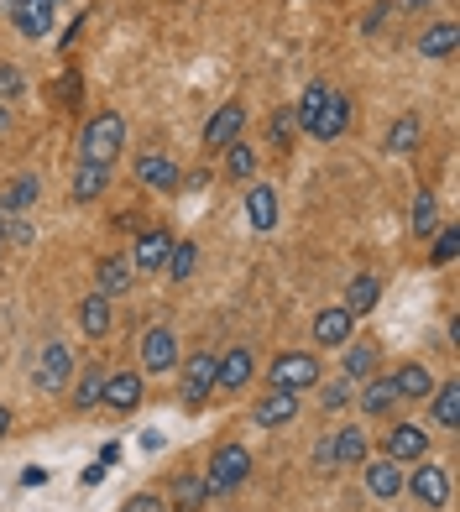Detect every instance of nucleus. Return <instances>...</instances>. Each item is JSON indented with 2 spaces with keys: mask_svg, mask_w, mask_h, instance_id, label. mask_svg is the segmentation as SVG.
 Masks as SVG:
<instances>
[{
  "mask_svg": "<svg viewBox=\"0 0 460 512\" xmlns=\"http://www.w3.org/2000/svg\"><path fill=\"white\" fill-rule=\"evenodd\" d=\"M6 434H11V408L0 403V439H6Z\"/></svg>",
  "mask_w": 460,
  "mask_h": 512,
  "instance_id": "3c124183",
  "label": "nucleus"
},
{
  "mask_svg": "<svg viewBox=\"0 0 460 512\" xmlns=\"http://www.w3.org/2000/svg\"><path fill=\"white\" fill-rule=\"evenodd\" d=\"M377 304H382V277H377V272H361V277H351V283H345V293H340V309L351 314V319L372 314Z\"/></svg>",
  "mask_w": 460,
  "mask_h": 512,
  "instance_id": "6ab92c4d",
  "label": "nucleus"
},
{
  "mask_svg": "<svg viewBox=\"0 0 460 512\" xmlns=\"http://www.w3.org/2000/svg\"><path fill=\"white\" fill-rule=\"evenodd\" d=\"M105 189H110V168H100V162H79L74 183H68V199H74V204H95Z\"/></svg>",
  "mask_w": 460,
  "mask_h": 512,
  "instance_id": "bb28decb",
  "label": "nucleus"
},
{
  "mask_svg": "<svg viewBox=\"0 0 460 512\" xmlns=\"http://www.w3.org/2000/svg\"><path fill=\"white\" fill-rule=\"evenodd\" d=\"M330 445V465H366V429L361 424H340Z\"/></svg>",
  "mask_w": 460,
  "mask_h": 512,
  "instance_id": "393cba45",
  "label": "nucleus"
},
{
  "mask_svg": "<svg viewBox=\"0 0 460 512\" xmlns=\"http://www.w3.org/2000/svg\"><path fill=\"white\" fill-rule=\"evenodd\" d=\"M168 251H173V230H168V225H147V230H136L131 267H136V272H163Z\"/></svg>",
  "mask_w": 460,
  "mask_h": 512,
  "instance_id": "6e6552de",
  "label": "nucleus"
},
{
  "mask_svg": "<svg viewBox=\"0 0 460 512\" xmlns=\"http://www.w3.org/2000/svg\"><path fill=\"white\" fill-rule=\"evenodd\" d=\"M136 277H142V272L131 267V256H121V251H115V256H100L95 283H100V293H105V298H121V293H131V288H136Z\"/></svg>",
  "mask_w": 460,
  "mask_h": 512,
  "instance_id": "aec40b11",
  "label": "nucleus"
},
{
  "mask_svg": "<svg viewBox=\"0 0 460 512\" xmlns=\"http://www.w3.org/2000/svg\"><path fill=\"white\" fill-rule=\"evenodd\" d=\"M168 502H173V512H199L204 502V481L194 476V471H183V476H173V486H168Z\"/></svg>",
  "mask_w": 460,
  "mask_h": 512,
  "instance_id": "473e14b6",
  "label": "nucleus"
},
{
  "mask_svg": "<svg viewBox=\"0 0 460 512\" xmlns=\"http://www.w3.org/2000/svg\"><path fill=\"white\" fill-rule=\"evenodd\" d=\"M434 0H393V11H429Z\"/></svg>",
  "mask_w": 460,
  "mask_h": 512,
  "instance_id": "de8ad7c7",
  "label": "nucleus"
},
{
  "mask_svg": "<svg viewBox=\"0 0 460 512\" xmlns=\"http://www.w3.org/2000/svg\"><path fill=\"white\" fill-rule=\"evenodd\" d=\"M16 11V0H0V16H11Z\"/></svg>",
  "mask_w": 460,
  "mask_h": 512,
  "instance_id": "864d4df0",
  "label": "nucleus"
},
{
  "mask_svg": "<svg viewBox=\"0 0 460 512\" xmlns=\"http://www.w3.org/2000/svg\"><path fill=\"white\" fill-rule=\"evenodd\" d=\"M11 21H16V32H21V37L42 42V37L53 32V21H58V0H16Z\"/></svg>",
  "mask_w": 460,
  "mask_h": 512,
  "instance_id": "dca6fc26",
  "label": "nucleus"
},
{
  "mask_svg": "<svg viewBox=\"0 0 460 512\" xmlns=\"http://www.w3.org/2000/svg\"><path fill=\"white\" fill-rule=\"evenodd\" d=\"M424 142V121H419V115H398V121H393V131H387V152H393V157H408L413 147H419Z\"/></svg>",
  "mask_w": 460,
  "mask_h": 512,
  "instance_id": "2f4dec72",
  "label": "nucleus"
},
{
  "mask_svg": "<svg viewBox=\"0 0 460 512\" xmlns=\"http://www.w3.org/2000/svg\"><path fill=\"white\" fill-rule=\"evenodd\" d=\"M251 476V450L246 445H236V439H230V445H220L215 450V460H210V471H204L199 481H204V497H230L236 492V486Z\"/></svg>",
  "mask_w": 460,
  "mask_h": 512,
  "instance_id": "f03ea898",
  "label": "nucleus"
},
{
  "mask_svg": "<svg viewBox=\"0 0 460 512\" xmlns=\"http://www.w3.org/2000/svg\"><path fill=\"white\" fill-rule=\"evenodd\" d=\"M340 351H345L340 356V377L345 382H366V377H377V371H382V351L372 340H345Z\"/></svg>",
  "mask_w": 460,
  "mask_h": 512,
  "instance_id": "f3484780",
  "label": "nucleus"
},
{
  "mask_svg": "<svg viewBox=\"0 0 460 512\" xmlns=\"http://www.w3.org/2000/svg\"><path fill=\"white\" fill-rule=\"evenodd\" d=\"M319 382H325V366H319L314 351H283L267 366V387H283V392H309Z\"/></svg>",
  "mask_w": 460,
  "mask_h": 512,
  "instance_id": "7ed1b4c3",
  "label": "nucleus"
},
{
  "mask_svg": "<svg viewBox=\"0 0 460 512\" xmlns=\"http://www.w3.org/2000/svg\"><path fill=\"white\" fill-rule=\"evenodd\" d=\"M225 178H236V183H251V178H257V147H251L246 136L225 147Z\"/></svg>",
  "mask_w": 460,
  "mask_h": 512,
  "instance_id": "72a5a7b5",
  "label": "nucleus"
},
{
  "mask_svg": "<svg viewBox=\"0 0 460 512\" xmlns=\"http://www.w3.org/2000/svg\"><path fill=\"white\" fill-rule=\"evenodd\" d=\"M194 267H199V246H194V241H173V251H168L163 272L173 277V283H189V277H194Z\"/></svg>",
  "mask_w": 460,
  "mask_h": 512,
  "instance_id": "f704fd0d",
  "label": "nucleus"
},
{
  "mask_svg": "<svg viewBox=\"0 0 460 512\" xmlns=\"http://www.w3.org/2000/svg\"><path fill=\"white\" fill-rule=\"evenodd\" d=\"M460 48V27L455 21H429V27L419 32V53L424 58H455Z\"/></svg>",
  "mask_w": 460,
  "mask_h": 512,
  "instance_id": "c756f323",
  "label": "nucleus"
},
{
  "mask_svg": "<svg viewBox=\"0 0 460 512\" xmlns=\"http://www.w3.org/2000/svg\"><path fill=\"white\" fill-rule=\"evenodd\" d=\"M6 246H11V215H0V256H6Z\"/></svg>",
  "mask_w": 460,
  "mask_h": 512,
  "instance_id": "8fccbe9b",
  "label": "nucleus"
},
{
  "mask_svg": "<svg viewBox=\"0 0 460 512\" xmlns=\"http://www.w3.org/2000/svg\"><path fill=\"white\" fill-rule=\"evenodd\" d=\"M403 492L419 502V507H429V512L450 507V476H445V465H434L429 455L413 460V471L403 476Z\"/></svg>",
  "mask_w": 460,
  "mask_h": 512,
  "instance_id": "20e7f679",
  "label": "nucleus"
},
{
  "mask_svg": "<svg viewBox=\"0 0 460 512\" xmlns=\"http://www.w3.org/2000/svg\"><path fill=\"white\" fill-rule=\"evenodd\" d=\"M142 392H147V382H142V371H115V377H105V408L110 413H121V418H131L136 408H142Z\"/></svg>",
  "mask_w": 460,
  "mask_h": 512,
  "instance_id": "f8f14e48",
  "label": "nucleus"
},
{
  "mask_svg": "<svg viewBox=\"0 0 460 512\" xmlns=\"http://www.w3.org/2000/svg\"><path fill=\"white\" fill-rule=\"evenodd\" d=\"M345 126H351V100H345V89H330L319 115H314V126H309V136L314 142H335V136H345Z\"/></svg>",
  "mask_w": 460,
  "mask_h": 512,
  "instance_id": "ddd939ff",
  "label": "nucleus"
},
{
  "mask_svg": "<svg viewBox=\"0 0 460 512\" xmlns=\"http://www.w3.org/2000/svg\"><path fill=\"white\" fill-rule=\"evenodd\" d=\"M0 131H11V105H0Z\"/></svg>",
  "mask_w": 460,
  "mask_h": 512,
  "instance_id": "603ef678",
  "label": "nucleus"
},
{
  "mask_svg": "<svg viewBox=\"0 0 460 512\" xmlns=\"http://www.w3.org/2000/svg\"><path fill=\"white\" fill-rule=\"evenodd\" d=\"M84 21H89V16H79V21H74V27H68V32H63V53H68V48H74V42H79V32H84Z\"/></svg>",
  "mask_w": 460,
  "mask_h": 512,
  "instance_id": "49530a36",
  "label": "nucleus"
},
{
  "mask_svg": "<svg viewBox=\"0 0 460 512\" xmlns=\"http://www.w3.org/2000/svg\"><path fill=\"white\" fill-rule=\"evenodd\" d=\"M183 168L173 157H163V152H142L136 157V183H142V189H152V194H178V178Z\"/></svg>",
  "mask_w": 460,
  "mask_h": 512,
  "instance_id": "9b49d317",
  "label": "nucleus"
},
{
  "mask_svg": "<svg viewBox=\"0 0 460 512\" xmlns=\"http://www.w3.org/2000/svg\"><path fill=\"white\" fill-rule=\"evenodd\" d=\"M460 256V230L455 225H440L434 230V251H429V267H450Z\"/></svg>",
  "mask_w": 460,
  "mask_h": 512,
  "instance_id": "4c0bfd02",
  "label": "nucleus"
},
{
  "mask_svg": "<svg viewBox=\"0 0 460 512\" xmlns=\"http://www.w3.org/2000/svg\"><path fill=\"white\" fill-rule=\"evenodd\" d=\"M105 377L110 371L100 366V361H89L79 377H74V392H68V403H74V413H89V408H100V398H105Z\"/></svg>",
  "mask_w": 460,
  "mask_h": 512,
  "instance_id": "5701e85b",
  "label": "nucleus"
},
{
  "mask_svg": "<svg viewBox=\"0 0 460 512\" xmlns=\"http://www.w3.org/2000/svg\"><path fill=\"white\" fill-rule=\"evenodd\" d=\"M345 340H356V319L345 314L340 304L319 309V314H314V345H319V351H340Z\"/></svg>",
  "mask_w": 460,
  "mask_h": 512,
  "instance_id": "2eb2a0df",
  "label": "nucleus"
},
{
  "mask_svg": "<svg viewBox=\"0 0 460 512\" xmlns=\"http://www.w3.org/2000/svg\"><path fill=\"white\" fill-rule=\"evenodd\" d=\"M105 481V465H84V471H79V486H84V492H89V486H100Z\"/></svg>",
  "mask_w": 460,
  "mask_h": 512,
  "instance_id": "a18cd8bd",
  "label": "nucleus"
},
{
  "mask_svg": "<svg viewBox=\"0 0 460 512\" xmlns=\"http://www.w3.org/2000/svg\"><path fill=\"white\" fill-rule=\"evenodd\" d=\"M42 194V178L37 173H16L6 189H0V215H27Z\"/></svg>",
  "mask_w": 460,
  "mask_h": 512,
  "instance_id": "a878e982",
  "label": "nucleus"
},
{
  "mask_svg": "<svg viewBox=\"0 0 460 512\" xmlns=\"http://www.w3.org/2000/svg\"><path fill=\"white\" fill-rule=\"evenodd\" d=\"M356 403H361V413H366V418H387V413H393L403 398H398L393 377H382V371H377V377H366V382H361Z\"/></svg>",
  "mask_w": 460,
  "mask_h": 512,
  "instance_id": "412c9836",
  "label": "nucleus"
},
{
  "mask_svg": "<svg viewBox=\"0 0 460 512\" xmlns=\"http://www.w3.org/2000/svg\"><path fill=\"white\" fill-rule=\"evenodd\" d=\"M382 455L398 460V465L424 460L429 455V429L424 424H393V429H387V439H382Z\"/></svg>",
  "mask_w": 460,
  "mask_h": 512,
  "instance_id": "9d476101",
  "label": "nucleus"
},
{
  "mask_svg": "<svg viewBox=\"0 0 460 512\" xmlns=\"http://www.w3.org/2000/svg\"><path fill=\"white\" fill-rule=\"evenodd\" d=\"M325 95H330V84H309L304 95H298V105H293L298 131H309V126H314V115H319V105H325Z\"/></svg>",
  "mask_w": 460,
  "mask_h": 512,
  "instance_id": "e433bc0d",
  "label": "nucleus"
},
{
  "mask_svg": "<svg viewBox=\"0 0 460 512\" xmlns=\"http://www.w3.org/2000/svg\"><path fill=\"white\" fill-rule=\"evenodd\" d=\"M126 147V121L115 110H100L89 115V121L79 126V162H100V168H110L115 157H121Z\"/></svg>",
  "mask_w": 460,
  "mask_h": 512,
  "instance_id": "f257e3e1",
  "label": "nucleus"
},
{
  "mask_svg": "<svg viewBox=\"0 0 460 512\" xmlns=\"http://www.w3.org/2000/svg\"><path fill=\"white\" fill-rule=\"evenodd\" d=\"M241 131H246V105L241 100H225L210 121H204V147L225 152L230 142H241Z\"/></svg>",
  "mask_w": 460,
  "mask_h": 512,
  "instance_id": "0eeeda50",
  "label": "nucleus"
},
{
  "mask_svg": "<svg viewBox=\"0 0 460 512\" xmlns=\"http://www.w3.org/2000/svg\"><path fill=\"white\" fill-rule=\"evenodd\" d=\"M413 236H434L440 230V199H434L429 189H419V199H413Z\"/></svg>",
  "mask_w": 460,
  "mask_h": 512,
  "instance_id": "c9c22d12",
  "label": "nucleus"
},
{
  "mask_svg": "<svg viewBox=\"0 0 460 512\" xmlns=\"http://www.w3.org/2000/svg\"><path fill=\"white\" fill-rule=\"evenodd\" d=\"M79 330H84L89 340H105V335H110V298H105L100 288L79 304Z\"/></svg>",
  "mask_w": 460,
  "mask_h": 512,
  "instance_id": "7c9ffc66",
  "label": "nucleus"
},
{
  "mask_svg": "<svg viewBox=\"0 0 460 512\" xmlns=\"http://www.w3.org/2000/svg\"><path fill=\"white\" fill-rule=\"evenodd\" d=\"M361 471H366V492H372L377 502H393L398 492H403V465L398 460H372V465H361Z\"/></svg>",
  "mask_w": 460,
  "mask_h": 512,
  "instance_id": "b1692460",
  "label": "nucleus"
},
{
  "mask_svg": "<svg viewBox=\"0 0 460 512\" xmlns=\"http://www.w3.org/2000/svg\"><path fill=\"white\" fill-rule=\"evenodd\" d=\"M298 398H304V392L267 387L262 398H257V408H251V418H257L262 429H283V424H293V418H298Z\"/></svg>",
  "mask_w": 460,
  "mask_h": 512,
  "instance_id": "4468645a",
  "label": "nucleus"
},
{
  "mask_svg": "<svg viewBox=\"0 0 460 512\" xmlns=\"http://www.w3.org/2000/svg\"><path fill=\"white\" fill-rule=\"evenodd\" d=\"M32 382H37L42 392H63L68 382H74V351H68V340H48V345H42Z\"/></svg>",
  "mask_w": 460,
  "mask_h": 512,
  "instance_id": "423d86ee",
  "label": "nucleus"
},
{
  "mask_svg": "<svg viewBox=\"0 0 460 512\" xmlns=\"http://www.w3.org/2000/svg\"><path fill=\"white\" fill-rule=\"evenodd\" d=\"M42 481H48V471H42V465H32V471L21 476V486H42Z\"/></svg>",
  "mask_w": 460,
  "mask_h": 512,
  "instance_id": "09e8293b",
  "label": "nucleus"
},
{
  "mask_svg": "<svg viewBox=\"0 0 460 512\" xmlns=\"http://www.w3.org/2000/svg\"><path fill=\"white\" fill-rule=\"evenodd\" d=\"M178 366V335L168 324H152L142 335V371H173Z\"/></svg>",
  "mask_w": 460,
  "mask_h": 512,
  "instance_id": "a211bd4d",
  "label": "nucleus"
},
{
  "mask_svg": "<svg viewBox=\"0 0 460 512\" xmlns=\"http://www.w3.org/2000/svg\"><path fill=\"white\" fill-rule=\"evenodd\" d=\"M393 387H398V398L403 403H429V392H434V371L424 361H403L393 371Z\"/></svg>",
  "mask_w": 460,
  "mask_h": 512,
  "instance_id": "4be33fe9",
  "label": "nucleus"
},
{
  "mask_svg": "<svg viewBox=\"0 0 460 512\" xmlns=\"http://www.w3.org/2000/svg\"><path fill=\"white\" fill-rule=\"evenodd\" d=\"M393 16H398V11H393V0H377V6L361 16V32H366V37H377V32H387V21H393Z\"/></svg>",
  "mask_w": 460,
  "mask_h": 512,
  "instance_id": "a19ab883",
  "label": "nucleus"
},
{
  "mask_svg": "<svg viewBox=\"0 0 460 512\" xmlns=\"http://www.w3.org/2000/svg\"><path fill=\"white\" fill-rule=\"evenodd\" d=\"M126 512H168V507L157 492H136V497H126Z\"/></svg>",
  "mask_w": 460,
  "mask_h": 512,
  "instance_id": "c03bdc74",
  "label": "nucleus"
},
{
  "mask_svg": "<svg viewBox=\"0 0 460 512\" xmlns=\"http://www.w3.org/2000/svg\"><path fill=\"white\" fill-rule=\"evenodd\" d=\"M319 403H325V413H345L356 403V382H345V377L325 382V387H319Z\"/></svg>",
  "mask_w": 460,
  "mask_h": 512,
  "instance_id": "58836bf2",
  "label": "nucleus"
},
{
  "mask_svg": "<svg viewBox=\"0 0 460 512\" xmlns=\"http://www.w3.org/2000/svg\"><path fill=\"white\" fill-rule=\"evenodd\" d=\"M183 408H204L215 398V351H194L183 361V382H178Z\"/></svg>",
  "mask_w": 460,
  "mask_h": 512,
  "instance_id": "39448f33",
  "label": "nucleus"
},
{
  "mask_svg": "<svg viewBox=\"0 0 460 512\" xmlns=\"http://www.w3.org/2000/svg\"><path fill=\"white\" fill-rule=\"evenodd\" d=\"M21 95H27V79H21L16 63H0V105H16Z\"/></svg>",
  "mask_w": 460,
  "mask_h": 512,
  "instance_id": "ea45409f",
  "label": "nucleus"
},
{
  "mask_svg": "<svg viewBox=\"0 0 460 512\" xmlns=\"http://www.w3.org/2000/svg\"><path fill=\"white\" fill-rule=\"evenodd\" d=\"M79 84H84V79H79V68H68V74H63L58 84H53V89H58V105H63V110H74V105H79Z\"/></svg>",
  "mask_w": 460,
  "mask_h": 512,
  "instance_id": "79ce46f5",
  "label": "nucleus"
},
{
  "mask_svg": "<svg viewBox=\"0 0 460 512\" xmlns=\"http://www.w3.org/2000/svg\"><path fill=\"white\" fill-rule=\"evenodd\" d=\"M246 220H251V230H267L278 225V194H272V183H251L246 189Z\"/></svg>",
  "mask_w": 460,
  "mask_h": 512,
  "instance_id": "cd10ccee",
  "label": "nucleus"
},
{
  "mask_svg": "<svg viewBox=\"0 0 460 512\" xmlns=\"http://www.w3.org/2000/svg\"><path fill=\"white\" fill-rule=\"evenodd\" d=\"M251 377H257V351L251 345H230L225 356H215V387L220 392H241Z\"/></svg>",
  "mask_w": 460,
  "mask_h": 512,
  "instance_id": "1a4fd4ad",
  "label": "nucleus"
},
{
  "mask_svg": "<svg viewBox=\"0 0 460 512\" xmlns=\"http://www.w3.org/2000/svg\"><path fill=\"white\" fill-rule=\"evenodd\" d=\"M429 424L460 429V382H434V392H429Z\"/></svg>",
  "mask_w": 460,
  "mask_h": 512,
  "instance_id": "c85d7f7f",
  "label": "nucleus"
},
{
  "mask_svg": "<svg viewBox=\"0 0 460 512\" xmlns=\"http://www.w3.org/2000/svg\"><path fill=\"white\" fill-rule=\"evenodd\" d=\"M293 126H298V121H293V105H283L278 115H272V142L288 147V142H293Z\"/></svg>",
  "mask_w": 460,
  "mask_h": 512,
  "instance_id": "37998d69",
  "label": "nucleus"
}]
</instances>
